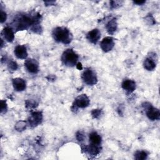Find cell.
<instances>
[{"mask_svg":"<svg viewBox=\"0 0 160 160\" xmlns=\"http://www.w3.org/2000/svg\"><path fill=\"white\" fill-rule=\"evenodd\" d=\"M52 36L57 42L64 44H69L72 39V36L70 31L66 28L58 27L52 31Z\"/></svg>","mask_w":160,"mask_h":160,"instance_id":"6da1fadb","label":"cell"},{"mask_svg":"<svg viewBox=\"0 0 160 160\" xmlns=\"http://www.w3.org/2000/svg\"><path fill=\"white\" fill-rule=\"evenodd\" d=\"M40 16L39 14L33 17H30L27 15L21 16L16 21V29L18 31H22L33 25L34 23L39 21Z\"/></svg>","mask_w":160,"mask_h":160,"instance_id":"7a4b0ae2","label":"cell"},{"mask_svg":"<svg viewBox=\"0 0 160 160\" xmlns=\"http://www.w3.org/2000/svg\"><path fill=\"white\" fill-rule=\"evenodd\" d=\"M78 60V55L71 49L65 50L61 56L62 62L68 66H74L76 65Z\"/></svg>","mask_w":160,"mask_h":160,"instance_id":"3957f363","label":"cell"},{"mask_svg":"<svg viewBox=\"0 0 160 160\" xmlns=\"http://www.w3.org/2000/svg\"><path fill=\"white\" fill-rule=\"evenodd\" d=\"M81 78L84 82L88 85H94L98 81L96 73L89 68H87L84 71Z\"/></svg>","mask_w":160,"mask_h":160,"instance_id":"277c9868","label":"cell"},{"mask_svg":"<svg viewBox=\"0 0 160 160\" xmlns=\"http://www.w3.org/2000/svg\"><path fill=\"white\" fill-rule=\"evenodd\" d=\"M24 65L27 70L31 73H37L39 71L38 62L33 59H28L24 62Z\"/></svg>","mask_w":160,"mask_h":160,"instance_id":"5b68a950","label":"cell"},{"mask_svg":"<svg viewBox=\"0 0 160 160\" xmlns=\"http://www.w3.org/2000/svg\"><path fill=\"white\" fill-rule=\"evenodd\" d=\"M89 104V99L86 94H81L78 96L74 101V106L80 108H86Z\"/></svg>","mask_w":160,"mask_h":160,"instance_id":"8992f818","label":"cell"},{"mask_svg":"<svg viewBox=\"0 0 160 160\" xmlns=\"http://www.w3.org/2000/svg\"><path fill=\"white\" fill-rule=\"evenodd\" d=\"M100 46L102 50L106 52L111 51L113 48L114 46V42L112 38L106 37L102 40Z\"/></svg>","mask_w":160,"mask_h":160,"instance_id":"52a82bcc","label":"cell"},{"mask_svg":"<svg viewBox=\"0 0 160 160\" xmlns=\"http://www.w3.org/2000/svg\"><path fill=\"white\" fill-rule=\"evenodd\" d=\"M42 119V115L41 112H34L29 118V123L32 127L36 126L41 124Z\"/></svg>","mask_w":160,"mask_h":160,"instance_id":"ba28073f","label":"cell"},{"mask_svg":"<svg viewBox=\"0 0 160 160\" xmlns=\"http://www.w3.org/2000/svg\"><path fill=\"white\" fill-rule=\"evenodd\" d=\"M146 115L148 118L151 121L158 120L160 118V113L159 109L151 106V104H149L148 108H147Z\"/></svg>","mask_w":160,"mask_h":160,"instance_id":"9c48e42d","label":"cell"},{"mask_svg":"<svg viewBox=\"0 0 160 160\" xmlns=\"http://www.w3.org/2000/svg\"><path fill=\"white\" fill-rule=\"evenodd\" d=\"M100 37L101 32L98 29H92V31H89L86 35V38L89 40V42L93 44H96L99 39Z\"/></svg>","mask_w":160,"mask_h":160,"instance_id":"30bf717a","label":"cell"},{"mask_svg":"<svg viewBox=\"0 0 160 160\" xmlns=\"http://www.w3.org/2000/svg\"><path fill=\"white\" fill-rule=\"evenodd\" d=\"M12 85L14 89L17 91H22L26 89V81L22 78H17L12 79Z\"/></svg>","mask_w":160,"mask_h":160,"instance_id":"8fae6325","label":"cell"},{"mask_svg":"<svg viewBox=\"0 0 160 160\" xmlns=\"http://www.w3.org/2000/svg\"><path fill=\"white\" fill-rule=\"evenodd\" d=\"M14 54L18 58L22 59H26L28 56L26 48L24 46H17L14 49Z\"/></svg>","mask_w":160,"mask_h":160,"instance_id":"7c38bea8","label":"cell"},{"mask_svg":"<svg viewBox=\"0 0 160 160\" xmlns=\"http://www.w3.org/2000/svg\"><path fill=\"white\" fill-rule=\"evenodd\" d=\"M122 88L129 92L134 91L136 89V82L130 79H126L122 82Z\"/></svg>","mask_w":160,"mask_h":160,"instance_id":"4fadbf2b","label":"cell"},{"mask_svg":"<svg viewBox=\"0 0 160 160\" xmlns=\"http://www.w3.org/2000/svg\"><path fill=\"white\" fill-rule=\"evenodd\" d=\"M2 35L4 36V38L8 42H12L14 38L13 31L9 27H6L4 28L2 32Z\"/></svg>","mask_w":160,"mask_h":160,"instance_id":"5bb4252c","label":"cell"},{"mask_svg":"<svg viewBox=\"0 0 160 160\" xmlns=\"http://www.w3.org/2000/svg\"><path fill=\"white\" fill-rule=\"evenodd\" d=\"M89 141L91 144L99 146L101 142V138L96 132H92L89 134Z\"/></svg>","mask_w":160,"mask_h":160,"instance_id":"9a60e30c","label":"cell"},{"mask_svg":"<svg viewBox=\"0 0 160 160\" xmlns=\"http://www.w3.org/2000/svg\"><path fill=\"white\" fill-rule=\"evenodd\" d=\"M117 25H118V24H117L116 18L112 19L107 23V24L106 25V28L109 34H114V32L117 29Z\"/></svg>","mask_w":160,"mask_h":160,"instance_id":"2e32d148","label":"cell"},{"mask_svg":"<svg viewBox=\"0 0 160 160\" xmlns=\"http://www.w3.org/2000/svg\"><path fill=\"white\" fill-rule=\"evenodd\" d=\"M143 65L144 68L148 71H152L156 68V63L150 58H146L144 61Z\"/></svg>","mask_w":160,"mask_h":160,"instance_id":"e0dca14e","label":"cell"},{"mask_svg":"<svg viewBox=\"0 0 160 160\" xmlns=\"http://www.w3.org/2000/svg\"><path fill=\"white\" fill-rule=\"evenodd\" d=\"M148 154L144 151H138L134 154V158L138 160H143L147 158Z\"/></svg>","mask_w":160,"mask_h":160,"instance_id":"ac0fdd59","label":"cell"},{"mask_svg":"<svg viewBox=\"0 0 160 160\" xmlns=\"http://www.w3.org/2000/svg\"><path fill=\"white\" fill-rule=\"evenodd\" d=\"M91 114L94 118H98L101 114V109H93L91 112Z\"/></svg>","mask_w":160,"mask_h":160,"instance_id":"d6986e66","label":"cell"},{"mask_svg":"<svg viewBox=\"0 0 160 160\" xmlns=\"http://www.w3.org/2000/svg\"><path fill=\"white\" fill-rule=\"evenodd\" d=\"M8 67H9V68L10 69H11V70H12V71H15V70H16L17 68H18V64H16V62L11 61H10V62L9 63Z\"/></svg>","mask_w":160,"mask_h":160,"instance_id":"ffe728a7","label":"cell"},{"mask_svg":"<svg viewBox=\"0 0 160 160\" xmlns=\"http://www.w3.org/2000/svg\"><path fill=\"white\" fill-rule=\"evenodd\" d=\"M1 22H3L6 20V18H7V15L6 14V12H4L2 11H1Z\"/></svg>","mask_w":160,"mask_h":160,"instance_id":"44dd1931","label":"cell"},{"mask_svg":"<svg viewBox=\"0 0 160 160\" xmlns=\"http://www.w3.org/2000/svg\"><path fill=\"white\" fill-rule=\"evenodd\" d=\"M1 112H2L3 111H6V110L7 106H6V102L4 101H1Z\"/></svg>","mask_w":160,"mask_h":160,"instance_id":"7402d4cb","label":"cell"},{"mask_svg":"<svg viewBox=\"0 0 160 160\" xmlns=\"http://www.w3.org/2000/svg\"><path fill=\"white\" fill-rule=\"evenodd\" d=\"M76 138L78 139V141H82L84 139V136L80 132H78L77 134H76Z\"/></svg>","mask_w":160,"mask_h":160,"instance_id":"603a6c76","label":"cell"},{"mask_svg":"<svg viewBox=\"0 0 160 160\" xmlns=\"http://www.w3.org/2000/svg\"><path fill=\"white\" fill-rule=\"evenodd\" d=\"M145 2H146L145 1H134V3L137 4H139V5H141V4H144Z\"/></svg>","mask_w":160,"mask_h":160,"instance_id":"cb8c5ba5","label":"cell"},{"mask_svg":"<svg viewBox=\"0 0 160 160\" xmlns=\"http://www.w3.org/2000/svg\"><path fill=\"white\" fill-rule=\"evenodd\" d=\"M22 121H21V122H19V123H20V125H23V128H26V125H24V124H24V122H23V123H22V124H22ZM16 126H19V127H20V128H19V129H18V131H21V126H19V125H18V124H16Z\"/></svg>","mask_w":160,"mask_h":160,"instance_id":"d4e9b609","label":"cell"},{"mask_svg":"<svg viewBox=\"0 0 160 160\" xmlns=\"http://www.w3.org/2000/svg\"><path fill=\"white\" fill-rule=\"evenodd\" d=\"M76 68H77L78 69H79V70L82 69V66L81 63V62H78V63L76 64Z\"/></svg>","mask_w":160,"mask_h":160,"instance_id":"484cf974","label":"cell"}]
</instances>
